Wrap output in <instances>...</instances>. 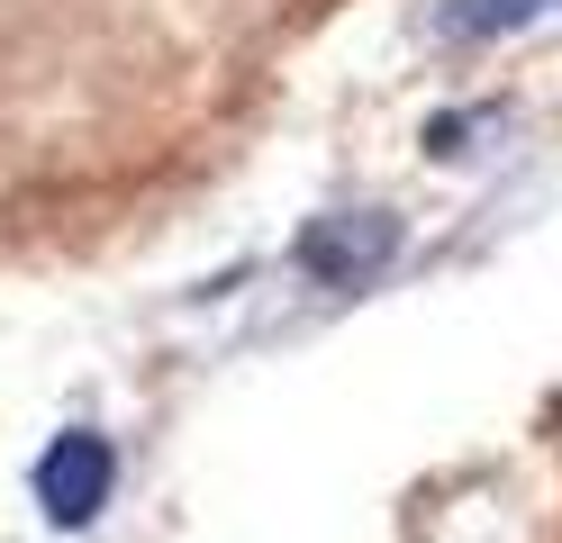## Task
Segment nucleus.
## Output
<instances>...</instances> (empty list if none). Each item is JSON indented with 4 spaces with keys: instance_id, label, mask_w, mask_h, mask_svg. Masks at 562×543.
<instances>
[{
    "instance_id": "f03ea898",
    "label": "nucleus",
    "mask_w": 562,
    "mask_h": 543,
    "mask_svg": "<svg viewBox=\"0 0 562 543\" xmlns=\"http://www.w3.org/2000/svg\"><path fill=\"white\" fill-rule=\"evenodd\" d=\"M391 245H400V217H381V208H345V217H318V227L300 236V263L318 272V281L345 290V281H363Z\"/></svg>"
},
{
    "instance_id": "7ed1b4c3",
    "label": "nucleus",
    "mask_w": 562,
    "mask_h": 543,
    "mask_svg": "<svg viewBox=\"0 0 562 543\" xmlns=\"http://www.w3.org/2000/svg\"><path fill=\"white\" fill-rule=\"evenodd\" d=\"M536 10H562V0H453L445 36H499V27H526Z\"/></svg>"
},
{
    "instance_id": "f257e3e1",
    "label": "nucleus",
    "mask_w": 562,
    "mask_h": 543,
    "mask_svg": "<svg viewBox=\"0 0 562 543\" xmlns=\"http://www.w3.org/2000/svg\"><path fill=\"white\" fill-rule=\"evenodd\" d=\"M119 489V453H110V434H91V426H64L55 444L37 453V507H46V525H91L100 507H110Z\"/></svg>"
}]
</instances>
